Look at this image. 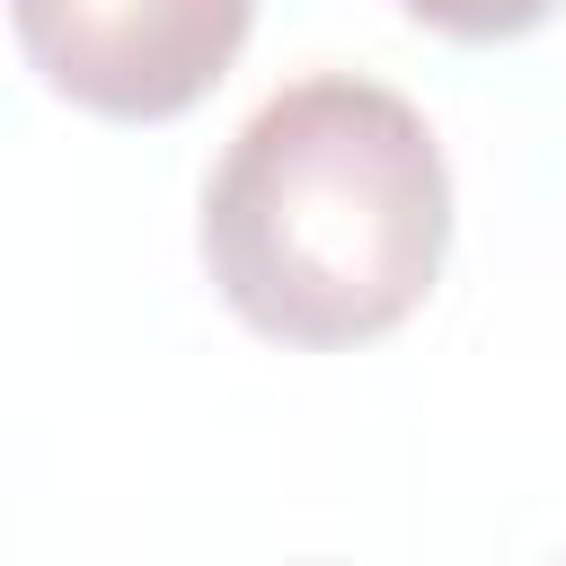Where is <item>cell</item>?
<instances>
[{
    "instance_id": "6da1fadb",
    "label": "cell",
    "mask_w": 566,
    "mask_h": 566,
    "mask_svg": "<svg viewBox=\"0 0 566 566\" xmlns=\"http://www.w3.org/2000/svg\"><path fill=\"white\" fill-rule=\"evenodd\" d=\"M451 168L433 124L354 71L265 97L203 186V265L274 345H371L442 274Z\"/></svg>"
},
{
    "instance_id": "7a4b0ae2",
    "label": "cell",
    "mask_w": 566,
    "mask_h": 566,
    "mask_svg": "<svg viewBox=\"0 0 566 566\" xmlns=\"http://www.w3.org/2000/svg\"><path fill=\"white\" fill-rule=\"evenodd\" d=\"M9 18L53 97L106 124H168L230 71L256 0H9Z\"/></svg>"
},
{
    "instance_id": "3957f363",
    "label": "cell",
    "mask_w": 566,
    "mask_h": 566,
    "mask_svg": "<svg viewBox=\"0 0 566 566\" xmlns=\"http://www.w3.org/2000/svg\"><path fill=\"white\" fill-rule=\"evenodd\" d=\"M407 18H424L433 35H460V44H504V35H531L557 0H398Z\"/></svg>"
}]
</instances>
